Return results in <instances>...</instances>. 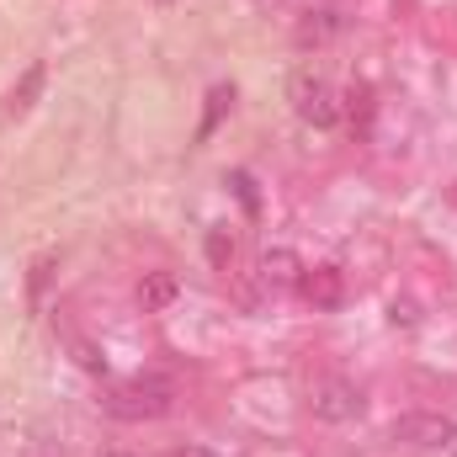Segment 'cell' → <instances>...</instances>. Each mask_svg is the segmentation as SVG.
Returning a JSON list of instances; mask_svg holds the SVG:
<instances>
[{
  "label": "cell",
  "mask_w": 457,
  "mask_h": 457,
  "mask_svg": "<svg viewBox=\"0 0 457 457\" xmlns=\"http://www.w3.org/2000/svg\"><path fill=\"white\" fill-rule=\"evenodd\" d=\"M59 341H64V345H70V351H75V361H80L86 372H102V367H107V356H102L96 345L86 341L80 330H70V325H59Z\"/></svg>",
  "instance_id": "obj_8"
},
{
  "label": "cell",
  "mask_w": 457,
  "mask_h": 457,
  "mask_svg": "<svg viewBox=\"0 0 457 457\" xmlns=\"http://www.w3.org/2000/svg\"><path fill=\"white\" fill-rule=\"evenodd\" d=\"M293 107H298L303 122H314V128H330L341 117V102H336L330 80H320V75H298L293 80Z\"/></svg>",
  "instance_id": "obj_4"
},
{
  "label": "cell",
  "mask_w": 457,
  "mask_h": 457,
  "mask_svg": "<svg viewBox=\"0 0 457 457\" xmlns=\"http://www.w3.org/2000/svg\"><path fill=\"white\" fill-rule=\"evenodd\" d=\"M107 457H128V453H107Z\"/></svg>",
  "instance_id": "obj_14"
},
{
  "label": "cell",
  "mask_w": 457,
  "mask_h": 457,
  "mask_svg": "<svg viewBox=\"0 0 457 457\" xmlns=\"http://www.w3.org/2000/svg\"><path fill=\"white\" fill-rule=\"evenodd\" d=\"M298 293L314 303V309H341L345 298V282L336 266H314V271H303V282H298Z\"/></svg>",
  "instance_id": "obj_6"
},
{
  "label": "cell",
  "mask_w": 457,
  "mask_h": 457,
  "mask_svg": "<svg viewBox=\"0 0 457 457\" xmlns=\"http://www.w3.org/2000/svg\"><path fill=\"white\" fill-rule=\"evenodd\" d=\"M255 282H261L266 293H293V287L303 282V266H298L293 250H266L261 266H255Z\"/></svg>",
  "instance_id": "obj_5"
},
{
  "label": "cell",
  "mask_w": 457,
  "mask_h": 457,
  "mask_svg": "<svg viewBox=\"0 0 457 457\" xmlns=\"http://www.w3.org/2000/svg\"><path fill=\"white\" fill-rule=\"evenodd\" d=\"M170 404H176V383L160 378V372H149V378H122V383L107 388V399H102V410H107L112 420H160Z\"/></svg>",
  "instance_id": "obj_1"
},
{
  "label": "cell",
  "mask_w": 457,
  "mask_h": 457,
  "mask_svg": "<svg viewBox=\"0 0 457 457\" xmlns=\"http://www.w3.org/2000/svg\"><path fill=\"white\" fill-rule=\"evenodd\" d=\"M309 410L320 415V420H356L361 415V388L356 383H345V378H320L314 388H309Z\"/></svg>",
  "instance_id": "obj_3"
},
{
  "label": "cell",
  "mask_w": 457,
  "mask_h": 457,
  "mask_svg": "<svg viewBox=\"0 0 457 457\" xmlns=\"http://www.w3.org/2000/svg\"><path fill=\"white\" fill-rule=\"evenodd\" d=\"M208 261H213L219 271H228V261H234V234H228L224 224L208 228Z\"/></svg>",
  "instance_id": "obj_10"
},
{
  "label": "cell",
  "mask_w": 457,
  "mask_h": 457,
  "mask_svg": "<svg viewBox=\"0 0 457 457\" xmlns=\"http://www.w3.org/2000/svg\"><path fill=\"white\" fill-rule=\"evenodd\" d=\"M394 442H404V447H453L457 442V420L453 415H431V410H415V415H399L394 420V431H388Z\"/></svg>",
  "instance_id": "obj_2"
},
{
  "label": "cell",
  "mask_w": 457,
  "mask_h": 457,
  "mask_svg": "<svg viewBox=\"0 0 457 457\" xmlns=\"http://www.w3.org/2000/svg\"><path fill=\"white\" fill-rule=\"evenodd\" d=\"M170 457H213L208 447H181V453H170Z\"/></svg>",
  "instance_id": "obj_13"
},
{
  "label": "cell",
  "mask_w": 457,
  "mask_h": 457,
  "mask_svg": "<svg viewBox=\"0 0 457 457\" xmlns=\"http://www.w3.org/2000/svg\"><path fill=\"white\" fill-rule=\"evenodd\" d=\"M234 192H239V203H245V208H255V187H250V176H245V170L234 176Z\"/></svg>",
  "instance_id": "obj_12"
},
{
  "label": "cell",
  "mask_w": 457,
  "mask_h": 457,
  "mask_svg": "<svg viewBox=\"0 0 457 457\" xmlns=\"http://www.w3.org/2000/svg\"><path fill=\"white\" fill-rule=\"evenodd\" d=\"M228 107H234V91H228V86H219V91L208 96V117H203V138H208V133H213V128L224 122V112H228Z\"/></svg>",
  "instance_id": "obj_11"
},
{
  "label": "cell",
  "mask_w": 457,
  "mask_h": 457,
  "mask_svg": "<svg viewBox=\"0 0 457 457\" xmlns=\"http://www.w3.org/2000/svg\"><path fill=\"white\" fill-rule=\"evenodd\" d=\"M170 298H176V277H170V271L144 277V287H138V303H144V309H165Z\"/></svg>",
  "instance_id": "obj_9"
},
{
  "label": "cell",
  "mask_w": 457,
  "mask_h": 457,
  "mask_svg": "<svg viewBox=\"0 0 457 457\" xmlns=\"http://www.w3.org/2000/svg\"><path fill=\"white\" fill-rule=\"evenodd\" d=\"M37 91H43V64H32L27 75H21V86L11 91V102H5V117H21L32 102H37Z\"/></svg>",
  "instance_id": "obj_7"
}]
</instances>
